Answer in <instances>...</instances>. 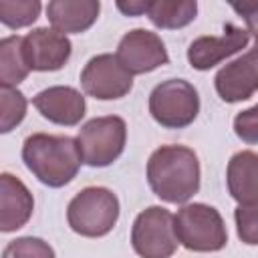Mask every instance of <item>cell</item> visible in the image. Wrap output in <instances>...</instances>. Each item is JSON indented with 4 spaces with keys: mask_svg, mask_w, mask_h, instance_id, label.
<instances>
[{
    "mask_svg": "<svg viewBox=\"0 0 258 258\" xmlns=\"http://www.w3.org/2000/svg\"><path fill=\"white\" fill-rule=\"evenodd\" d=\"M22 161L28 171L48 187L71 183L83 163L77 139L48 133H32L24 139Z\"/></svg>",
    "mask_w": 258,
    "mask_h": 258,
    "instance_id": "7a4b0ae2",
    "label": "cell"
},
{
    "mask_svg": "<svg viewBox=\"0 0 258 258\" xmlns=\"http://www.w3.org/2000/svg\"><path fill=\"white\" fill-rule=\"evenodd\" d=\"M38 0H0V22L12 30L30 26L40 14Z\"/></svg>",
    "mask_w": 258,
    "mask_h": 258,
    "instance_id": "d6986e66",
    "label": "cell"
},
{
    "mask_svg": "<svg viewBox=\"0 0 258 258\" xmlns=\"http://www.w3.org/2000/svg\"><path fill=\"white\" fill-rule=\"evenodd\" d=\"M34 210V200L28 187L4 171L0 175V232L10 234L26 226Z\"/></svg>",
    "mask_w": 258,
    "mask_h": 258,
    "instance_id": "5bb4252c",
    "label": "cell"
},
{
    "mask_svg": "<svg viewBox=\"0 0 258 258\" xmlns=\"http://www.w3.org/2000/svg\"><path fill=\"white\" fill-rule=\"evenodd\" d=\"M117 8L125 14V16H141L147 14L149 2L145 0H129V2H117Z\"/></svg>",
    "mask_w": 258,
    "mask_h": 258,
    "instance_id": "d4e9b609",
    "label": "cell"
},
{
    "mask_svg": "<svg viewBox=\"0 0 258 258\" xmlns=\"http://www.w3.org/2000/svg\"><path fill=\"white\" fill-rule=\"evenodd\" d=\"M32 105L44 119H48L54 125H62V127L79 125L87 111L85 97L77 89L67 87V85L48 87L36 93L32 97Z\"/></svg>",
    "mask_w": 258,
    "mask_h": 258,
    "instance_id": "4fadbf2b",
    "label": "cell"
},
{
    "mask_svg": "<svg viewBox=\"0 0 258 258\" xmlns=\"http://www.w3.org/2000/svg\"><path fill=\"white\" fill-rule=\"evenodd\" d=\"M250 40L246 28L228 22L220 36H200L187 46V62L196 71H210L224 58L242 50Z\"/></svg>",
    "mask_w": 258,
    "mask_h": 258,
    "instance_id": "7c38bea8",
    "label": "cell"
},
{
    "mask_svg": "<svg viewBox=\"0 0 258 258\" xmlns=\"http://www.w3.org/2000/svg\"><path fill=\"white\" fill-rule=\"evenodd\" d=\"M234 220L238 238L248 246H258V204H238Z\"/></svg>",
    "mask_w": 258,
    "mask_h": 258,
    "instance_id": "7402d4cb",
    "label": "cell"
},
{
    "mask_svg": "<svg viewBox=\"0 0 258 258\" xmlns=\"http://www.w3.org/2000/svg\"><path fill=\"white\" fill-rule=\"evenodd\" d=\"M177 244L173 214L169 210L149 206L133 220L131 246L139 258H171Z\"/></svg>",
    "mask_w": 258,
    "mask_h": 258,
    "instance_id": "52a82bcc",
    "label": "cell"
},
{
    "mask_svg": "<svg viewBox=\"0 0 258 258\" xmlns=\"http://www.w3.org/2000/svg\"><path fill=\"white\" fill-rule=\"evenodd\" d=\"M26 115V97L16 87H0V133H10Z\"/></svg>",
    "mask_w": 258,
    "mask_h": 258,
    "instance_id": "ffe728a7",
    "label": "cell"
},
{
    "mask_svg": "<svg viewBox=\"0 0 258 258\" xmlns=\"http://www.w3.org/2000/svg\"><path fill=\"white\" fill-rule=\"evenodd\" d=\"M230 6H232V10H234L238 16H242V20L246 22L248 34H254L256 40H258V2L244 0V2H232Z\"/></svg>",
    "mask_w": 258,
    "mask_h": 258,
    "instance_id": "cb8c5ba5",
    "label": "cell"
},
{
    "mask_svg": "<svg viewBox=\"0 0 258 258\" xmlns=\"http://www.w3.org/2000/svg\"><path fill=\"white\" fill-rule=\"evenodd\" d=\"M71 50L73 44L67 38V34L54 28H32L26 36H22V52L30 71H60L71 58Z\"/></svg>",
    "mask_w": 258,
    "mask_h": 258,
    "instance_id": "30bf717a",
    "label": "cell"
},
{
    "mask_svg": "<svg viewBox=\"0 0 258 258\" xmlns=\"http://www.w3.org/2000/svg\"><path fill=\"white\" fill-rule=\"evenodd\" d=\"M149 113L165 129H183L200 113V97L185 79H167L149 93Z\"/></svg>",
    "mask_w": 258,
    "mask_h": 258,
    "instance_id": "8992f818",
    "label": "cell"
},
{
    "mask_svg": "<svg viewBox=\"0 0 258 258\" xmlns=\"http://www.w3.org/2000/svg\"><path fill=\"white\" fill-rule=\"evenodd\" d=\"M127 125L117 115L95 117L87 121L77 135L81 159L89 167H107L117 161L125 149Z\"/></svg>",
    "mask_w": 258,
    "mask_h": 258,
    "instance_id": "5b68a950",
    "label": "cell"
},
{
    "mask_svg": "<svg viewBox=\"0 0 258 258\" xmlns=\"http://www.w3.org/2000/svg\"><path fill=\"white\" fill-rule=\"evenodd\" d=\"M226 183L238 204H258V153H234L228 161Z\"/></svg>",
    "mask_w": 258,
    "mask_h": 258,
    "instance_id": "2e32d148",
    "label": "cell"
},
{
    "mask_svg": "<svg viewBox=\"0 0 258 258\" xmlns=\"http://www.w3.org/2000/svg\"><path fill=\"white\" fill-rule=\"evenodd\" d=\"M83 91L99 101H115L133 89V75L119 62L115 54H97L89 58L81 71Z\"/></svg>",
    "mask_w": 258,
    "mask_h": 258,
    "instance_id": "ba28073f",
    "label": "cell"
},
{
    "mask_svg": "<svg viewBox=\"0 0 258 258\" xmlns=\"http://www.w3.org/2000/svg\"><path fill=\"white\" fill-rule=\"evenodd\" d=\"M177 242L191 252H218L228 244L224 218L214 206L185 204L173 216Z\"/></svg>",
    "mask_w": 258,
    "mask_h": 258,
    "instance_id": "277c9868",
    "label": "cell"
},
{
    "mask_svg": "<svg viewBox=\"0 0 258 258\" xmlns=\"http://www.w3.org/2000/svg\"><path fill=\"white\" fill-rule=\"evenodd\" d=\"M99 10L97 0H52L46 6V18L62 34H81L97 22Z\"/></svg>",
    "mask_w": 258,
    "mask_h": 258,
    "instance_id": "9a60e30c",
    "label": "cell"
},
{
    "mask_svg": "<svg viewBox=\"0 0 258 258\" xmlns=\"http://www.w3.org/2000/svg\"><path fill=\"white\" fill-rule=\"evenodd\" d=\"M216 93L224 103H240L258 91V40L240 58L224 64L214 77Z\"/></svg>",
    "mask_w": 258,
    "mask_h": 258,
    "instance_id": "8fae6325",
    "label": "cell"
},
{
    "mask_svg": "<svg viewBox=\"0 0 258 258\" xmlns=\"http://www.w3.org/2000/svg\"><path fill=\"white\" fill-rule=\"evenodd\" d=\"M147 183L167 204H185L200 189V161L185 145H161L147 159Z\"/></svg>",
    "mask_w": 258,
    "mask_h": 258,
    "instance_id": "6da1fadb",
    "label": "cell"
},
{
    "mask_svg": "<svg viewBox=\"0 0 258 258\" xmlns=\"http://www.w3.org/2000/svg\"><path fill=\"white\" fill-rule=\"evenodd\" d=\"M30 69L22 52V36L12 34L0 40V85L16 87L28 77Z\"/></svg>",
    "mask_w": 258,
    "mask_h": 258,
    "instance_id": "ac0fdd59",
    "label": "cell"
},
{
    "mask_svg": "<svg viewBox=\"0 0 258 258\" xmlns=\"http://www.w3.org/2000/svg\"><path fill=\"white\" fill-rule=\"evenodd\" d=\"M115 56L131 75H145L169 62V54L159 34L145 28H133L123 34Z\"/></svg>",
    "mask_w": 258,
    "mask_h": 258,
    "instance_id": "9c48e42d",
    "label": "cell"
},
{
    "mask_svg": "<svg viewBox=\"0 0 258 258\" xmlns=\"http://www.w3.org/2000/svg\"><path fill=\"white\" fill-rule=\"evenodd\" d=\"M119 220V200L109 187L91 185L81 189L67 206L71 230L85 238L107 236Z\"/></svg>",
    "mask_w": 258,
    "mask_h": 258,
    "instance_id": "3957f363",
    "label": "cell"
},
{
    "mask_svg": "<svg viewBox=\"0 0 258 258\" xmlns=\"http://www.w3.org/2000/svg\"><path fill=\"white\" fill-rule=\"evenodd\" d=\"M2 258H54V250L42 238L22 236L6 244Z\"/></svg>",
    "mask_w": 258,
    "mask_h": 258,
    "instance_id": "44dd1931",
    "label": "cell"
},
{
    "mask_svg": "<svg viewBox=\"0 0 258 258\" xmlns=\"http://www.w3.org/2000/svg\"><path fill=\"white\" fill-rule=\"evenodd\" d=\"M198 14L196 0H151L147 18L153 26L163 30H177L194 22Z\"/></svg>",
    "mask_w": 258,
    "mask_h": 258,
    "instance_id": "e0dca14e",
    "label": "cell"
},
{
    "mask_svg": "<svg viewBox=\"0 0 258 258\" xmlns=\"http://www.w3.org/2000/svg\"><path fill=\"white\" fill-rule=\"evenodd\" d=\"M234 133L248 145H258V103L234 117Z\"/></svg>",
    "mask_w": 258,
    "mask_h": 258,
    "instance_id": "603a6c76",
    "label": "cell"
}]
</instances>
